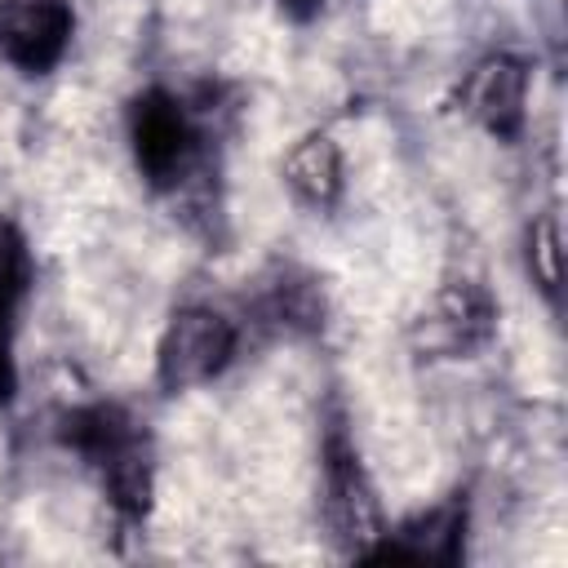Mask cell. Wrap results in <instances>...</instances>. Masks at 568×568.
<instances>
[{
    "instance_id": "8992f818",
    "label": "cell",
    "mask_w": 568,
    "mask_h": 568,
    "mask_svg": "<svg viewBox=\"0 0 568 568\" xmlns=\"http://www.w3.org/2000/svg\"><path fill=\"white\" fill-rule=\"evenodd\" d=\"M457 111L497 142H519L528 120V62L515 53H488L457 84Z\"/></svg>"
},
{
    "instance_id": "3957f363",
    "label": "cell",
    "mask_w": 568,
    "mask_h": 568,
    "mask_svg": "<svg viewBox=\"0 0 568 568\" xmlns=\"http://www.w3.org/2000/svg\"><path fill=\"white\" fill-rule=\"evenodd\" d=\"M324 524H328L333 546L346 559H364V550L386 528L377 488H373V479L359 462V448L342 422H333L324 435Z\"/></svg>"
},
{
    "instance_id": "6da1fadb",
    "label": "cell",
    "mask_w": 568,
    "mask_h": 568,
    "mask_svg": "<svg viewBox=\"0 0 568 568\" xmlns=\"http://www.w3.org/2000/svg\"><path fill=\"white\" fill-rule=\"evenodd\" d=\"M58 439L98 479L106 506L124 524H142L155 497V448L146 426L111 399L75 404L58 417Z\"/></svg>"
},
{
    "instance_id": "9c48e42d",
    "label": "cell",
    "mask_w": 568,
    "mask_h": 568,
    "mask_svg": "<svg viewBox=\"0 0 568 568\" xmlns=\"http://www.w3.org/2000/svg\"><path fill=\"white\" fill-rule=\"evenodd\" d=\"M31 288V253L22 231L0 213V408H9L18 390V364H13V337H18V311Z\"/></svg>"
},
{
    "instance_id": "5b68a950",
    "label": "cell",
    "mask_w": 568,
    "mask_h": 568,
    "mask_svg": "<svg viewBox=\"0 0 568 568\" xmlns=\"http://www.w3.org/2000/svg\"><path fill=\"white\" fill-rule=\"evenodd\" d=\"M497 337V302L479 280H448L413 320L422 359H475Z\"/></svg>"
},
{
    "instance_id": "52a82bcc",
    "label": "cell",
    "mask_w": 568,
    "mask_h": 568,
    "mask_svg": "<svg viewBox=\"0 0 568 568\" xmlns=\"http://www.w3.org/2000/svg\"><path fill=\"white\" fill-rule=\"evenodd\" d=\"M466 519H470L466 497L453 493L439 506L417 510L413 519L395 524L390 532L382 528V537L364 550L359 564H444V568H453L466 555Z\"/></svg>"
},
{
    "instance_id": "7c38bea8",
    "label": "cell",
    "mask_w": 568,
    "mask_h": 568,
    "mask_svg": "<svg viewBox=\"0 0 568 568\" xmlns=\"http://www.w3.org/2000/svg\"><path fill=\"white\" fill-rule=\"evenodd\" d=\"M280 4H284L288 13H297V18H311V13H315L324 0H280Z\"/></svg>"
},
{
    "instance_id": "8fae6325",
    "label": "cell",
    "mask_w": 568,
    "mask_h": 568,
    "mask_svg": "<svg viewBox=\"0 0 568 568\" xmlns=\"http://www.w3.org/2000/svg\"><path fill=\"white\" fill-rule=\"evenodd\" d=\"M528 271L546 297H559V222L546 213L528 231Z\"/></svg>"
},
{
    "instance_id": "7a4b0ae2",
    "label": "cell",
    "mask_w": 568,
    "mask_h": 568,
    "mask_svg": "<svg viewBox=\"0 0 568 568\" xmlns=\"http://www.w3.org/2000/svg\"><path fill=\"white\" fill-rule=\"evenodd\" d=\"M129 142L138 173L164 195H178L204 164V133L169 89H146L129 102Z\"/></svg>"
},
{
    "instance_id": "277c9868",
    "label": "cell",
    "mask_w": 568,
    "mask_h": 568,
    "mask_svg": "<svg viewBox=\"0 0 568 568\" xmlns=\"http://www.w3.org/2000/svg\"><path fill=\"white\" fill-rule=\"evenodd\" d=\"M235 324L213 306H182L160 333L155 346V382L164 395L195 390L213 382L235 355Z\"/></svg>"
},
{
    "instance_id": "ba28073f",
    "label": "cell",
    "mask_w": 568,
    "mask_h": 568,
    "mask_svg": "<svg viewBox=\"0 0 568 568\" xmlns=\"http://www.w3.org/2000/svg\"><path fill=\"white\" fill-rule=\"evenodd\" d=\"M75 31L67 0H0V58L22 75H49Z\"/></svg>"
},
{
    "instance_id": "30bf717a",
    "label": "cell",
    "mask_w": 568,
    "mask_h": 568,
    "mask_svg": "<svg viewBox=\"0 0 568 568\" xmlns=\"http://www.w3.org/2000/svg\"><path fill=\"white\" fill-rule=\"evenodd\" d=\"M280 173H284V186L311 209H333L342 195V178H346L342 151L328 133H306L302 142H293Z\"/></svg>"
}]
</instances>
